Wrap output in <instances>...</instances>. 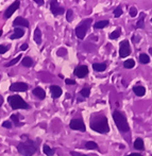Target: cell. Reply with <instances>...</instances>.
Masks as SVG:
<instances>
[{"label":"cell","mask_w":152,"mask_h":156,"mask_svg":"<svg viewBox=\"0 0 152 156\" xmlns=\"http://www.w3.org/2000/svg\"><path fill=\"white\" fill-rule=\"evenodd\" d=\"M91 129L100 134H107L110 131V126L107 123V118L105 116H96L95 119L91 121Z\"/></svg>","instance_id":"1"},{"label":"cell","mask_w":152,"mask_h":156,"mask_svg":"<svg viewBox=\"0 0 152 156\" xmlns=\"http://www.w3.org/2000/svg\"><path fill=\"white\" fill-rule=\"evenodd\" d=\"M17 151L23 156H33L37 152V144L31 139L21 141L17 146Z\"/></svg>","instance_id":"2"},{"label":"cell","mask_w":152,"mask_h":156,"mask_svg":"<svg viewBox=\"0 0 152 156\" xmlns=\"http://www.w3.org/2000/svg\"><path fill=\"white\" fill-rule=\"evenodd\" d=\"M113 119H114V121H115L116 126H117V129H119V131H121V132H129L130 131L129 123H128L125 117L120 113V112H118V111L114 112Z\"/></svg>","instance_id":"3"},{"label":"cell","mask_w":152,"mask_h":156,"mask_svg":"<svg viewBox=\"0 0 152 156\" xmlns=\"http://www.w3.org/2000/svg\"><path fill=\"white\" fill-rule=\"evenodd\" d=\"M8 102L13 109H28L29 104L20 96H9Z\"/></svg>","instance_id":"4"},{"label":"cell","mask_w":152,"mask_h":156,"mask_svg":"<svg viewBox=\"0 0 152 156\" xmlns=\"http://www.w3.org/2000/svg\"><path fill=\"white\" fill-rule=\"evenodd\" d=\"M92 23V19H85L83 20L78 27L76 28V35L78 38L83 39L86 35V32L89 31V28Z\"/></svg>","instance_id":"5"},{"label":"cell","mask_w":152,"mask_h":156,"mask_svg":"<svg viewBox=\"0 0 152 156\" xmlns=\"http://www.w3.org/2000/svg\"><path fill=\"white\" fill-rule=\"evenodd\" d=\"M69 126L70 129H74V131L85 132V124L81 119H72L69 123Z\"/></svg>","instance_id":"6"},{"label":"cell","mask_w":152,"mask_h":156,"mask_svg":"<svg viewBox=\"0 0 152 156\" xmlns=\"http://www.w3.org/2000/svg\"><path fill=\"white\" fill-rule=\"evenodd\" d=\"M130 53H131V48H130L129 41H121V44H120V49H119L120 58H127Z\"/></svg>","instance_id":"7"},{"label":"cell","mask_w":152,"mask_h":156,"mask_svg":"<svg viewBox=\"0 0 152 156\" xmlns=\"http://www.w3.org/2000/svg\"><path fill=\"white\" fill-rule=\"evenodd\" d=\"M19 5H20V1H18V0L13 2V3L6 9L5 12H4V18H10V17L15 13V11L18 10Z\"/></svg>","instance_id":"8"},{"label":"cell","mask_w":152,"mask_h":156,"mask_svg":"<svg viewBox=\"0 0 152 156\" xmlns=\"http://www.w3.org/2000/svg\"><path fill=\"white\" fill-rule=\"evenodd\" d=\"M50 11L53 15L58 16V15H62L64 13V9L60 5L58 1H50Z\"/></svg>","instance_id":"9"},{"label":"cell","mask_w":152,"mask_h":156,"mask_svg":"<svg viewBox=\"0 0 152 156\" xmlns=\"http://www.w3.org/2000/svg\"><path fill=\"white\" fill-rule=\"evenodd\" d=\"M28 88H29V86H28L26 83H23V82L13 83L10 86L11 91H27Z\"/></svg>","instance_id":"10"},{"label":"cell","mask_w":152,"mask_h":156,"mask_svg":"<svg viewBox=\"0 0 152 156\" xmlns=\"http://www.w3.org/2000/svg\"><path fill=\"white\" fill-rule=\"evenodd\" d=\"M74 76H78V78H84V76H86L87 74H89V68L85 65L78 66V67L74 69Z\"/></svg>","instance_id":"11"},{"label":"cell","mask_w":152,"mask_h":156,"mask_svg":"<svg viewBox=\"0 0 152 156\" xmlns=\"http://www.w3.org/2000/svg\"><path fill=\"white\" fill-rule=\"evenodd\" d=\"M13 26H14V27L18 26V27L28 28L29 27V21L26 18H24V17H17V18L14 19V21H13Z\"/></svg>","instance_id":"12"},{"label":"cell","mask_w":152,"mask_h":156,"mask_svg":"<svg viewBox=\"0 0 152 156\" xmlns=\"http://www.w3.org/2000/svg\"><path fill=\"white\" fill-rule=\"evenodd\" d=\"M50 91H51V94L54 99L61 97L62 94V88L60 86H58V85H51L50 86Z\"/></svg>","instance_id":"13"},{"label":"cell","mask_w":152,"mask_h":156,"mask_svg":"<svg viewBox=\"0 0 152 156\" xmlns=\"http://www.w3.org/2000/svg\"><path fill=\"white\" fill-rule=\"evenodd\" d=\"M32 94H34V96H36L38 99H41V100H44V99L46 98V93L42 87H35L32 90Z\"/></svg>","instance_id":"14"},{"label":"cell","mask_w":152,"mask_h":156,"mask_svg":"<svg viewBox=\"0 0 152 156\" xmlns=\"http://www.w3.org/2000/svg\"><path fill=\"white\" fill-rule=\"evenodd\" d=\"M25 35V31H24L21 28H15L14 29V33L10 36L11 39H18L21 38V37Z\"/></svg>","instance_id":"15"},{"label":"cell","mask_w":152,"mask_h":156,"mask_svg":"<svg viewBox=\"0 0 152 156\" xmlns=\"http://www.w3.org/2000/svg\"><path fill=\"white\" fill-rule=\"evenodd\" d=\"M33 38H34V41L37 44V45H41L42 44V32H41V29H39V28H36V29H35Z\"/></svg>","instance_id":"16"},{"label":"cell","mask_w":152,"mask_h":156,"mask_svg":"<svg viewBox=\"0 0 152 156\" xmlns=\"http://www.w3.org/2000/svg\"><path fill=\"white\" fill-rule=\"evenodd\" d=\"M133 91H134V94H136V96H138V97H143L145 94V93H146V89H145V87H143V86H134L133 87Z\"/></svg>","instance_id":"17"},{"label":"cell","mask_w":152,"mask_h":156,"mask_svg":"<svg viewBox=\"0 0 152 156\" xmlns=\"http://www.w3.org/2000/svg\"><path fill=\"white\" fill-rule=\"evenodd\" d=\"M92 68H94V70H96V71L102 72L107 69V65L103 63H95V64H92Z\"/></svg>","instance_id":"18"},{"label":"cell","mask_w":152,"mask_h":156,"mask_svg":"<svg viewBox=\"0 0 152 156\" xmlns=\"http://www.w3.org/2000/svg\"><path fill=\"white\" fill-rule=\"evenodd\" d=\"M43 151L47 156H52V155H54V153H56V150H54V149H52V148H50L48 144H44Z\"/></svg>","instance_id":"19"},{"label":"cell","mask_w":152,"mask_h":156,"mask_svg":"<svg viewBox=\"0 0 152 156\" xmlns=\"http://www.w3.org/2000/svg\"><path fill=\"white\" fill-rule=\"evenodd\" d=\"M134 148L136 150H140V151L144 150V140L142 138H137L135 140V142H134Z\"/></svg>","instance_id":"20"},{"label":"cell","mask_w":152,"mask_h":156,"mask_svg":"<svg viewBox=\"0 0 152 156\" xmlns=\"http://www.w3.org/2000/svg\"><path fill=\"white\" fill-rule=\"evenodd\" d=\"M21 64H23V66H25V67H31V66L33 65V60L31 58H29V56H26V58H23Z\"/></svg>","instance_id":"21"},{"label":"cell","mask_w":152,"mask_h":156,"mask_svg":"<svg viewBox=\"0 0 152 156\" xmlns=\"http://www.w3.org/2000/svg\"><path fill=\"white\" fill-rule=\"evenodd\" d=\"M136 28H139V29H143L145 28V14L144 13H140V18L139 20L136 23Z\"/></svg>","instance_id":"22"},{"label":"cell","mask_w":152,"mask_h":156,"mask_svg":"<svg viewBox=\"0 0 152 156\" xmlns=\"http://www.w3.org/2000/svg\"><path fill=\"white\" fill-rule=\"evenodd\" d=\"M85 148L87 150H98V144L94 141H87L85 144Z\"/></svg>","instance_id":"23"},{"label":"cell","mask_w":152,"mask_h":156,"mask_svg":"<svg viewBox=\"0 0 152 156\" xmlns=\"http://www.w3.org/2000/svg\"><path fill=\"white\" fill-rule=\"evenodd\" d=\"M107 25H109V21L107 20H101L95 23V28H96V29H103V28H105Z\"/></svg>","instance_id":"24"},{"label":"cell","mask_w":152,"mask_h":156,"mask_svg":"<svg viewBox=\"0 0 152 156\" xmlns=\"http://www.w3.org/2000/svg\"><path fill=\"white\" fill-rule=\"evenodd\" d=\"M139 61H140V63H143V64H148L150 62V58H149V55H147V54L142 53L139 55Z\"/></svg>","instance_id":"25"},{"label":"cell","mask_w":152,"mask_h":156,"mask_svg":"<svg viewBox=\"0 0 152 156\" xmlns=\"http://www.w3.org/2000/svg\"><path fill=\"white\" fill-rule=\"evenodd\" d=\"M134 66H135V62H134V60H127L125 63H123V67L125 68H133Z\"/></svg>","instance_id":"26"},{"label":"cell","mask_w":152,"mask_h":156,"mask_svg":"<svg viewBox=\"0 0 152 156\" xmlns=\"http://www.w3.org/2000/svg\"><path fill=\"white\" fill-rule=\"evenodd\" d=\"M20 58H21V54H18V56H17V58H15L14 60H12L11 62L6 63L5 64V67H11V66L15 65V64H16L17 62H19V61H20Z\"/></svg>","instance_id":"27"},{"label":"cell","mask_w":152,"mask_h":156,"mask_svg":"<svg viewBox=\"0 0 152 156\" xmlns=\"http://www.w3.org/2000/svg\"><path fill=\"white\" fill-rule=\"evenodd\" d=\"M119 36H120V30L119 29L115 30V31L112 32L111 34H110V38L111 39H117Z\"/></svg>","instance_id":"28"},{"label":"cell","mask_w":152,"mask_h":156,"mask_svg":"<svg viewBox=\"0 0 152 156\" xmlns=\"http://www.w3.org/2000/svg\"><path fill=\"white\" fill-rule=\"evenodd\" d=\"M80 94H82L84 98H87V97H89V94H91V89L87 88V87H84L83 89H81Z\"/></svg>","instance_id":"29"},{"label":"cell","mask_w":152,"mask_h":156,"mask_svg":"<svg viewBox=\"0 0 152 156\" xmlns=\"http://www.w3.org/2000/svg\"><path fill=\"white\" fill-rule=\"evenodd\" d=\"M122 15V9L120 6H118L115 11H114V16L115 17H120Z\"/></svg>","instance_id":"30"},{"label":"cell","mask_w":152,"mask_h":156,"mask_svg":"<svg viewBox=\"0 0 152 156\" xmlns=\"http://www.w3.org/2000/svg\"><path fill=\"white\" fill-rule=\"evenodd\" d=\"M11 120H12L13 123L16 125V126L19 124V119H18V116H17V115H12V116H11Z\"/></svg>","instance_id":"31"},{"label":"cell","mask_w":152,"mask_h":156,"mask_svg":"<svg viewBox=\"0 0 152 156\" xmlns=\"http://www.w3.org/2000/svg\"><path fill=\"white\" fill-rule=\"evenodd\" d=\"M10 49L9 46H5V45H0V54H3L5 53L8 50Z\"/></svg>","instance_id":"32"},{"label":"cell","mask_w":152,"mask_h":156,"mask_svg":"<svg viewBox=\"0 0 152 156\" xmlns=\"http://www.w3.org/2000/svg\"><path fill=\"white\" fill-rule=\"evenodd\" d=\"M130 15H131L132 17H135L136 15H137V10H136L135 8H134V6H132L131 9H130Z\"/></svg>","instance_id":"33"},{"label":"cell","mask_w":152,"mask_h":156,"mask_svg":"<svg viewBox=\"0 0 152 156\" xmlns=\"http://www.w3.org/2000/svg\"><path fill=\"white\" fill-rule=\"evenodd\" d=\"M2 126L5 127V129H10L11 127H12V122H11V121H4L3 123H2Z\"/></svg>","instance_id":"34"},{"label":"cell","mask_w":152,"mask_h":156,"mask_svg":"<svg viewBox=\"0 0 152 156\" xmlns=\"http://www.w3.org/2000/svg\"><path fill=\"white\" fill-rule=\"evenodd\" d=\"M72 14H74V13H72L71 10H69L67 12V17H66V18H67V21H71L72 20Z\"/></svg>","instance_id":"35"},{"label":"cell","mask_w":152,"mask_h":156,"mask_svg":"<svg viewBox=\"0 0 152 156\" xmlns=\"http://www.w3.org/2000/svg\"><path fill=\"white\" fill-rule=\"evenodd\" d=\"M28 47H29V46H28V44L25 43V44H23V45L20 46V50H21V51H24V50H27Z\"/></svg>","instance_id":"36"},{"label":"cell","mask_w":152,"mask_h":156,"mask_svg":"<svg viewBox=\"0 0 152 156\" xmlns=\"http://www.w3.org/2000/svg\"><path fill=\"white\" fill-rule=\"evenodd\" d=\"M71 155L72 156H87V155H85V154H81V153L74 152V151H72V152H71Z\"/></svg>","instance_id":"37"},{"label":"cell","mask_w":152,"mask_h":156,"mask_svg":"<svg viewBox=\"0 0 152 156\" xmlns=\"http://www.w3.org/2000/svg\"><path fill=\"white\" fill-rule=\"evenodd\" d=\"M65 82H66V84H76V81H74V80H68V79L65 81Z\"/></svg>","instance_id":"38"},{"label":"cell","mask_w":152,"mask_h":156,"mask_svg":"<svg viewBox=\"0 0 152 156\" xmlns=\"http://www.w3.org/2000/svg\"><path fill=\"white\" fill-rule=\"evenodd\" d=\"M34 2H36L38 5H43L45 2H44V0H34Z\"/></svg>","instance_id":"39"},{"label":"cell","mask_w":152,"mask_h":156,"mask_svg":"<svg viewBox=\"0 0 152 156\" xmlns=\"http://www.w3.org/2000/svg\"><path fill=\"white\" fill-rule=\"evenodd\" d=\"M125 156H142V154H139V153H131V154H127Z\"/></svg>","instance_id":"40"},{"label":"cell","mask_w":152,"mask_h":156,"mask_svg":"<svg viewBox=\"0 0 152 156\" xmlns=\"http://www.w3.org/2000/svg\"><path fill=\"white\" fill-rule=\"evenodd\" d=\"M139 37H138V35H137V37H136V36H134L133 37V41H134V43H136V41H139Z\"/></svg>","instance_id":"41"},{"label":"cell","mask_w":152,"mask_h":156,"mask_svg":"<svg viewBox=\"0 0 152 156\" xmlns=\"http://www.w3.org/2000/svg\"><path fill=\"white\" fill-rule=\"evenodd\" d=\"M3 101H4L3 100V97H2L1 94H0V107H1V105L3 104Z\"/></svg>","instance_id":"42"},{"label":"cell","mask_w":152,"mask_h":156,"mask_svg":"<svg viewBox=\"0 0 152 156\" xmlns=\"http://www.w3.org/2000/svg\"><path fill=\"white\" fill-rule=\"evenodd\" d=\"M149 52H150V53H151V55H152V48H150V49H149Z\"/></svg>","instance_id":"43"},{"label":"cell","mask_w":152,"mask_h":156,"mask_svg":"<svg viewBox=\"0 0 152 156\" xmlns=\"http://www.w3.org/2000/svg\"><path fill=\"white\" fill-rule=\"evenodd\" d=\"M2 35V30H0V36Z\"/></svg>","instance_id":"44"},{"label":"cell","mask_w":152,"mask_h":156,"mask_svg":"<svg viewBox=\"0 0 152 156\" xmlns=\"http://www.w3.org/2000/svg\"><path fill=\"white\" fill-rule=\"evenodd\" d=\"M151 23H152V19H151Z\"/></svg>","instance_id":"45"}]
</instances>
